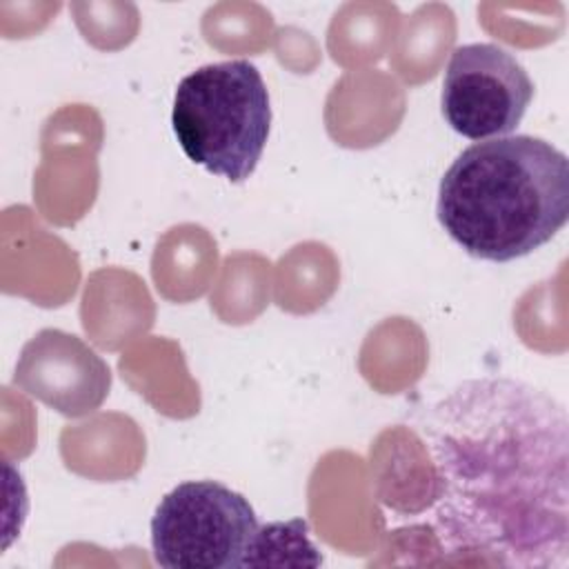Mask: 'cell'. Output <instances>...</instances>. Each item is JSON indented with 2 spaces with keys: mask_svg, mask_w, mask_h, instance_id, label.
<instances>
[{
  "mask_svg": "<svg viewBox=\"0 0 569 569\" xmlns=\"http://www.w3.org/2000/svg\"><path fill=\"white\" fill-rule=\"evenodd\" d=\"M418 433L445 562L569 567V420L553 396L518 378H469L420 413Z\"/></svg>",
  "mask_w": 569,
  "mask_h": 569,
  "instance_id": "obj_1",
  "label": "cell"
},
{
  "mask_svg": "<svg viewBox=\"0 0 569 569\" xmlns=\"http://www.w3.org/2000/svg\"><path fill=\"white\" fill-rule=\"evenodd\" d=\"M436 216L473 258H522L569 218V160L551 142L525 133L473 142L440 178Z\"/></svg>",
  "mask_w": 569,
  "mask_h": 569,
  "instance_id": "obj_2",
  "label": "cell"
},
{
  "mask_svg": "<svg viewBox=\"0 0 569 569\" xmlns=\"http://www.w3.org/2000/svg\"><path fill=\"white\" fill-rule=\"evenodd\" d=\"M171 127L191 162L229 182H244L271 129L269 91L258 67L227 60L184 76L173 93Z\"/></svg>",
  "mask_w": 569,
  "mask_h": 569,
  "instance_id": "obj_3",
  "label": "cell"
},
{
  "mask_svg": "<svg viewBox=\"0 0 569 569\" xmlns=\"http://www.w3.org/2000/svg\"><path fill=\"white\" fill-rule=\"evenodd\" d=\"M258 533L249 500L216 480L173 487L151 518L153 560L167 569H238Z\"/></svg>",
  "mask_w": 569,
  "mask_h": 569,
  "instance_id": "obj_4",
  "label": "cell"
},
{
  "mask_svg": "<svg viewBox=\"0 0 569 569\" xmlns=\"http://www.w3.org/2000/svg\"><path fill=\"white\" fill-rule=\"evenodd\" d=\"M533 98V80L518 58L493 42L456 47L440 91L447 124L469 140L516 131Z\"/></svg>",
  "mask_w": 569,
  "mask_h": 569,
  "instance_id": "obj_5",
  "label": "cell"
},
{
  "mask_svg": "<svg viewBox=\"0 0 569 569\" xmlns=\"http://www.w3.org/2000/svg\"><path fill=\"white\" fill-rule=\"evenodd\" d=\"M13 385L64 418H82L109 396L111 371L84 340L49 327L24 342Z\"/></svg>",
  "mask_w": 569,
  "mask_h": 569,
  "instance_id": "obj_6",
  "label": "cell"
}]
</instances>
